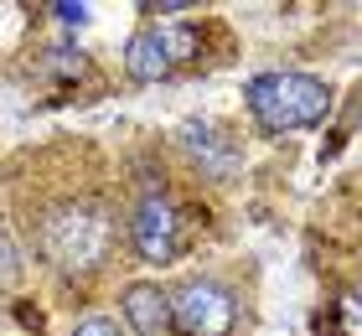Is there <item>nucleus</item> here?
Wrapping results in <instances>:
<instances>
[{"mask_svg": "<svg viewBox=\"0 0 362 336\" xmlns=\"http://www.w3.org/2000/svg\"><path fill=\"white\" fill-rule=\"evenodd\" d=\"M243 98H249V114L259 120V129L269 134L310 129L332 114V88L310 73H285V67L279 73H254Z\"/></svg>", "mask_w": 362, "mask_h": 336, "instance_id": "obj_1", "label": "nucleus"}, {"mask_svg": "<svg viewBox=\"0 0 362 336\" xmlns=\"http://www.w3.org/2000/svg\"><path fill=\"white\" fill-rule=\"evenodd\" d=\"M109 248V212L98 202H57L42 217V254L57 269H93Z\"/></svg>", "mask_w": 362, "mask_h": 336, "instance_id": "obj_2", "label": "nucleus"}, {"mask_svg": "<svg viewBox=\"0 0 362 336\" xmlns=\"http://www.w3.org/2000/svg\"><path fill=\"white\" fill-rule=\"evenodd\" d=\"M192 52H197L192 26H145L124 42V73L135 83H160L181 62H192Z\"/></svg>", "mask_w": 362, "mask_h": 336, "instance_id": "obj_3", "label": "nucleus"}, {"mask_svg": "<svg viewBox=\"0 0 362 336\" xmlns=\"http://www.w3.org/2000/svg\"><path fill=\"white\" fill-rule=\"evenodd\" d=\"M166 300H171V331H181V336H228L238 321L233 295L212 279H187Z\"/></svg>", "mask_w": 362, "mask_h": 336, "instance_id": "obj_4", "label": "nucleus"}, {"mask_svg": "<svg viewBox=\"0 0 362 336\" xmlns=\"http://www.w3.org/2000/svg\"><path fill=\"white\" fill-rule=\"evenodd\" d=\"M129 243H135V254L151 259V264L176 259V248H181V217H176V202L166 192H145L135 202V212H129Z\"/></svg>", "mask_w": 362, "mask_h": 336, "instance_id": "obj_5", "label": "nucleus"}, {"mask_svg": "<svg viewBox=\"0 0 362 336\" xmlns=\"http://www.w3.org/2000/svg\"><path fill=\"white\" fill-rule=\"evenodd\" d=\"M119 306H124V321L135 326V336H171V300H166L160 284L135 279L119 295Z\"/></svg>", "mask_w": 362, "mask_h": 336, "instance_id": "obj_6", "label": "nucleus"}, {"mask_svg": "<svg viewBox=\"0 0 362 336\" xmlns=\"http://www.w3.org/2000/svg\"><path fill=\"white\" fill-rule=\"evenodd\" d=\"M16 274H21V248H16L11 228L0 223V290H6V284H16Z\"/></svg>", "mask_w": 362, "mask_h": 336, "instance_id": "obj_7", "label": "nucleus"}, {"mask_svg": "<svg viewBox=\"0 0 362 336\" xmlns=\"http://www.w3.org/2000/svg\"><path fill=\"white\" fill-rule=\"evenodd\" d=\"M73 336H119V326H114L109 315H88V321H78Z\"/></svg>", "mask_w": 362, "mask_h": 336, "instance_id": "obj_8", "label": "nucleus"}, {"mask_svg": "<svg viewBox=\"0 0 362 336\" xmlns=\"http://www.w3.org/2000/svg\"><path fill=\"white\" fill-rule=\"evenodd\" d=\"M52 16L62 26H83L88 21V6H68V0H62V6H52Z\"/></svg>", "mask_w": 362, "mask_h": 336, "instance_id": "obj_9", "label": "nucleus"}, {"mask_svg": "<svg viewBox=\"0 0 362 336\" xmlns=\"http://www.w3.org/2000/svg\"><path fill=\"white\" fill-rule=\"evenodd\" d=\"M341 326H347V336H357V300L352 295L341 300Z\"/></svg>", "mask_w": 362, "mask_h": 336, "instance_id": "obj_10", "label": "nucleus"}]
</instances>
